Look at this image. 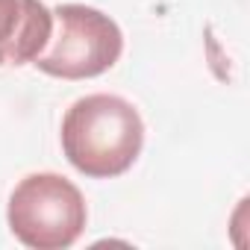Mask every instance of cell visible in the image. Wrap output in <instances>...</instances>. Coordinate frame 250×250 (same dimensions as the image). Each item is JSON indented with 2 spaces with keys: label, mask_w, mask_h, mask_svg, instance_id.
Instances as JSON below:
<instances>
[{
  "label": "cell",
  "mask_w": 250,
  "mask_h": 250,
  "mask_svg": "<svg viewBox=\"0 0 250 250\" xmlns=\"http://www.w3.org/2000/svg\"><path fill=\"white\" fill-rule=\"evenodd\" d=\"M145 147L139 109L118 94H85L62 118V153L91 180L127 174Z\"/></svg>",
  "instance_id": "1"
},
{
  "label": "cell",
  "mask_w": 250,
  "mask_h": 250,
  "mask_svg": "<svg viewBox=\"0 0 250 250\" xmlns=\"http://www.w3.org/2000/svg\"><path fill=\"white\" fill-rule=\"evenodd\" d=\"M12 235L33 250H65L71 247L88 221L83 191L62 174H30L24 177L6 206Z\"/></svg>",
  "instance_id": "2"
},
{
  "label": "cell",
  "mask_w": 250,
  "mask_h": 250,
  "mask_svg": "<svg viewBox=\"0 0 250 250\" xmlns=\"http://www.w3.org/2000/svg\"><path fill=\"white\" fill-rule=\"evenodd\" d=\"M53 27L47 50H42L33 65L59 80H91L106 74L124 53L121 27L94 6L62 3L53 9Z\"/></svg>",
  "instance_id": "3"
},
{
  "label": "cell",
  "mask_w": 250,
  "mask_h": 250,
  "mask_svg": "<svg viewBox=\"0 0 250 250\" xmlns=\"http://www.w3.org/2000/svg\"><path fill=\"white\" fill-rule=\"evenodd\" d=\"M53 33V12L42 0H0V65L33 62Z\"/></svg>",
  "instance_id": "4"
}]
</instances>
